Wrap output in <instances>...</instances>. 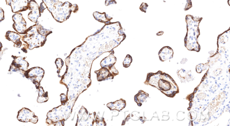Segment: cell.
<instances>
[{"mask_svg": "<svg viewBox=\"0 0 230 126\" xmlns=\"http://www.w3.org/2000/svg\"><path fill=\"white\" fill-rule=\"evenodd\" d=\"M51 32L38 23L27 29L25 32L26 35L21 38L23 41L27 44V48L32 50L36 47L43 46L46 42L47 36Z\"/></svg>", "mask_w": 230, "mask_h": 126, "instance_id": "cell-1", "label": "cell"}, {"mask_svg": "<svg viewBox=\"0 0 230 126\" xmlns=\"http://www.w3.org/2000/svg\"><path fill=\"white\" fill-rule=\"evenodd\" d=\"M202 20V18L194 17L192 15L186 16L187 33L185 39V43L186 47L190 50L198 51L200 50V45L197 42V39L200 35L199 25Z\"/></svg>", "mask_w": 230, "mask_h": 126, "instance_id": "cell-2", "label": "cell"}, {"mask_svg": "<svg viewBox=\"0 0 230 126\" xmlns=\"http://www.w3.org/2000/svg\"><path fill=\"white\" fill-rule=\"evenodd\" d=\"M44 75V70L39 67L32 68L26 70L23 74V76L26 78L31 80L35 84L37 89L40 86V82L43 78Z\"/></svg>", "mask_w": 230, "mask_h": 126, "instance_id": "cell-3", "label": "cell"}, {"mask_svg": "<svg viewBox=\"0 0 230 126\" xmlns=\"http://www.w3.org/2000/svg\"><path fill=\"white\" fill-rule=\"evenodd\" d=\"M12 56L14 57V60L11 65L9 71L19 72L23 76V73L28 70L29 66V63L25 60L26 58Z\"/></svg>", "mask_w": 230, "mask_h": 126, "instance_id": "cell-4", "label": "cell"}, {"mask_svg": "<svg viewBox=\"0 0 230 126\" xmlns=\"http://www.w3.org/2000/svg\"><path fill=\"white\" fill-rule=\"evenodd\" d=\"M17 119L19 121L23 123L30 122L36 124L38 122V117L35 114L29 109L23 108L18 112Z\"/></svg>", "mask_w": 230, "mask_h": 126, "instance_id": "cell-5", "label": "cell"}, {"mask_svg": "<svg viewBox=\"0 0 230 126\" xmlns=\"http://www.w3.org/2000/svg\"><path fill=\"white\" fill-rule=\"evenodd\" d=\"M13 20L14 23L13 25L14 29L20 34H25L26 28V22L21 14H17L13 16Z\"/></svg>", "mask_w": 230, "mask_h": 126, "instance_id": "cell-6", "label": "cell"}, {"mask_svg": "<svg viewBox=\"0 0 230 126\" xmlns=\"http://www.w3.org/2000/svg\"><path fill=\"white\" fill-rule=\"evenodd\" d=\"M28 7L30 12L29 14V18L31 21L34 22H38V19L41 16L38 5L34 0H31L28 3Z\"/></svg>", "mask_w": 230, "mask_h": 126, "instance_id": "cell-7", "label": "cell"}, {"mask_svg": "<svg viewBox=\"0 0 230 126\" xmlns=\"http://www.w3.org/2000/svg\"><path fill=\"white\" fill-rule=\"evenodd\" d=\"M172 49L169 46H165L161 49L159 52V58L162 62L172 58L173 57Z\"/></svg>", "mask_w": 230, "mask_h": 126, "instance_id": "cell-8", "label": "cell"}, {"mask_svg": "<svg viewBox=\"0 0 230 126\" xmlns=\"http://www.w3.org/2000/svg\"><path fill=\"white\" fill-rule=\"evenodd\" d=\"M6 38L9 40H11L14 43V46L20 48L22 45V43L20 41V36L18 33L8 31L6 33Z\"/></svg>", "mask_w": 230, "mask_h": 126, "instance_id": "cell-9", "label": "cell"}, {"mask_svg": "<svg viewBox=\"0 0 230 126\" xmlns=\"http://www.w3.org/2000/svg\"><path fill=\"white\" fill-rule=\"evenodd\" d=\"M94 16L97 20L102 22H110V20L112 19V17L108 16V15L106 14L105 13L101 14L98 12H96L94 13Z\"/></svg>", "mask_w": 230, "mask_h": 126, "instance_id": "cell-10", "label": "cell"}, {"mask_svg": "<svg viewBox=\"0 0 230 126\" xmlns=\"http://www.w3.org/2000/svg\"><path fill=\"white\" fill-rule=\"evenodd\" d=\"M148 97V94L147 93L140 91L135 97V101L137 103L138 106H141L142 103L144 102L147 98Z\"/></svg>", "mask_w": 230, "mask_h": 126, "instance_id": "cell-11", "label": "cell"}, {"mask_svg": "<svg viewBox=\"0 0 230 126\" xmlns=\"http://www.w3.org/2000/svg\"><path fill=\"white\" fill-rule=\"evenodd\" d=\"M38 90H39L38 97V100H37L38 102L39 103H42V102L47 101L48 100L47 92L45 93L43 88L40 86L38 88Z\"/></svg>", "mask_w": 230, "mask_h": 126, "instance_id": "cell-12", "label": "cell"}, {"mask_svg": "<svg viewBox=\"0 0 230 126\" xmlns=\"http://www.w3.org/2000/svg\"><path fill=\"white\" fill-rule=\"evenodd\" d=\"M228 31L225 32L219 36L218 38V44H226L228 41L229 39V32Z\"/></svg>", "mask_w": 230, "mask_h": 126, "instance_id": "cell-13", "label": "cell"}, {"mask_svg": "<svg viewBox=\"0 0 230 126\" xmlns=\"http://www.w3.org/2000/svg\"><path fill=\"white\" fill-rule=\"evenodd\" d=\"M132 62V57L129 55H128L125 58L123 62V65L125 68H128L130 66V64Z\"/></svg>", "mask_w": 230, "mask_h": 126, "instance_id": "cell-14", "label": "cell"}, {"mask_svg": "<svg viewBox=\"0 0 230 126\" xmlns=\"http://www.w3.org/2000/svg\"><path fill=\"white\" fill-rule=\"evenodd\" d=\"M192 1L191 0H186L185 4L184 6V10L186 11L189 10L190 8H192Z\"/></svg>", "mask_w": 230, "mask_h": 126, "instance_id": "cell-15", "label": "cell"}, {"mask_svg": "<svg viewBox=\"0 0 230 126\" xmlns=\"http://www.w3.org/2000/svg\"><path fill=\"white\" fill-rule=\"evenodd\" d=\"M148 5L146 3L143 2L142 4L140 5L139 9H140V10L141 11L143 12L146 13L147 10V7H148Z\"/></svg>", "mask_w": 230, "mask_h": 126, "instance_id": "cell-16", "label": "cell"}, {"mask_svg": "<svg viewBox=\"0 0 230 126\" xmlns=\"http://www.w3.org/2000/svg\"><path fill=\"white\" fill-rule=\"evenodd\" d=\"M204 65L203 64H199L198 66H196V71L197 73H200L202 71V68Z\"/></svg>", "mask_w": 230, "mask_h": 126, "instance_id": "cell-17", "label": "cell"}, {"mask_svg": "<svg viewBox=\"0 0 230 126\" xmlns=\"http://www.w3.org/2000/svg\"><path fill=\"white\" fill-rule=\"evenodd\" d=\"M71 11L74 13H77L78 10V5L76 4H73L71 6Z\"/></svg>", "mask_w": 230, "mask_h": 126, "instance_id": "cell-18", "label": "cell"}, {"mask_svg": "<svg viewBox=\"0 0 230 126\" xmlns=\"http://www.w3.org/2000/svg\"><path fill=\"white\" fill-rule=\"evenodd\" d=\"M117 2L115 0H106L105 2V5L108 6L109 4H116Z\"/></svg>", "mask_w": 230, "mask_h": 126, "instance_id": "cell-19", "label": "cell"}, {"mask_svg": "<svg viewBox=\"0 0 230 126\" xmlns=\"http://www.w3.org/2000/svg\"><path fill=\"white\" fill-rule=\"evenodd\" d=\"M47 8V5L45 4H44L43 3H41V4L40 7L39 8L40 11L41 13H43V11H44V10Z\"/></svg>", "mask_w": 230, "mask_h": 126, "instance_id": "cell-20", "label": "cell"}, {"mask_svg": "<svg viewBox=\"0 0 230 126\" xmlns=\"http://www.w3.org/2000/svg\"><path fill=\"white\" fill-rule=\"evenodd\" d=\"M221 71L222 70H221L220 69H218L216 70L213 72V73H214L215 76H218V75L220 74Z\"/></svg>", "mask_w": 230, "mask_h": 126, "instance_id": "cell-21", "label": "cell"}, {"mask_svg": "<svg viewBox=\"0 0 230 126\" xmlns=\"http://www.w3.org/2000/svg\"><path fill=\"white\" fill-rule=\"evenodd\" d=\"M198 97L200 99H203L205 97V94L204 93H200L198 95Z\"/></svg>", "mask_w": 230, "mask_h": 126, "instance_id": "cell-22", "label": "cell"}, {"mask_svg": "<svg viewBox=\"0 0 230 126\" xmlns=\"http://www.w3.org/2000/svg\"><path fill=\"white\" fill-rule=\"evenodd\" d=\"M4 20V19H0V21L2 20ZM2 44L0 42V51H1V50H2Z\"/></svg>", "mask_w": 230, "mask_h": 126, "instance_id": "cell-23", "label": "cell"}]
</instances>
